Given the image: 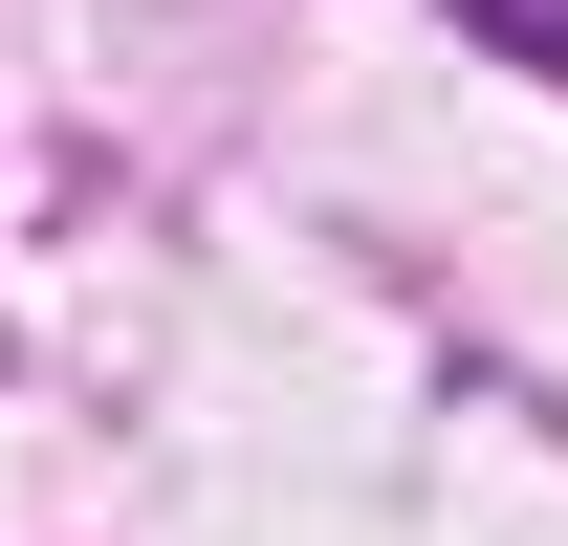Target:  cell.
<instances>
[{
	"label": "cell",
	"instance_id": "cell-1",
	"mask_svg": "<svg viewBox=\"0 0 568 546\" xmlns=\"http://www.w3.org/2000/svg\"><path fill=\"white\" fill-rule=\"evenodd\" d=\"M481 44H525V67H568V0H459Z\"/></svg>",
	"mask_w": 568,
	"mask_h": 546
}]
</instances>
